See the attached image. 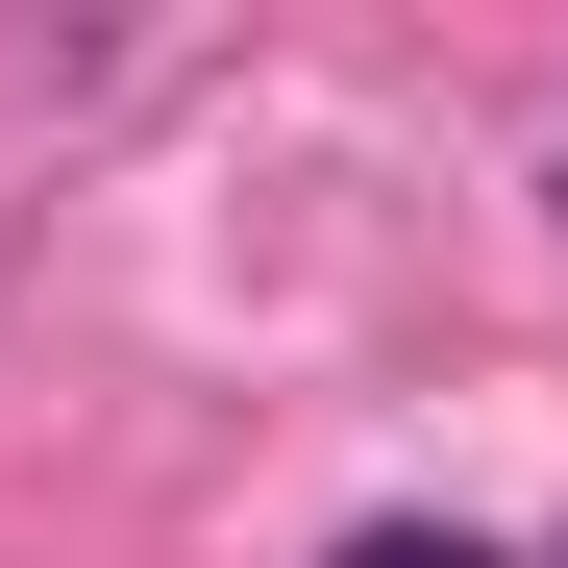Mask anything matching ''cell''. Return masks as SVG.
I'll use <instances>...</instances> for the list:
<instances>
[{"instance_id": "1", "label": "cell", "mask_w": 568, "mask_h": 568, "mask_svg": "<svg viewBox=\"0 0 568 568\" xmlns=\"http://www.w3.org/2000/svg\"><path fill=\"white\" fill-rule=\"evenodd\" d=\"M346 568H495L469 519H346Z\"/></svg>"}]
</instances>
